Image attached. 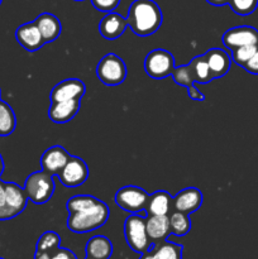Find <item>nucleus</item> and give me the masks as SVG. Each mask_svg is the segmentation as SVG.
Listing matches in <instances>:
<instances>
[{
	"label": "nucleus",
	"mask_w": 258,
	"mask_h": 259,
	"mask_svg": "<svg viewBox=\"0 0 258 259\" xmlns=\"http://www.w3.org/2000/svg\"><path fill=\"white\" fill-rule=\"evenodd\" d=\"M163 20L161 8L153 0H134L128 10V22L132 32L141 37H147L159 29Z\"/></svg>",
	"instance_id": "1"
},
{
	"label": "nucleus",
	"mask_w": 258,
	"mask_h": 259,
	"mask_svg": "<svg viewBox=\"0 0 258 259\" xmlns=\"http://www.w3.org/2000/svg\"><path fill=\"white\" fill-rule=\"evenodd\" d=\"M109 215H110L109 207L100 200L90 209L71 212L67 219V228L71 232L78 234L94 232L105 224L106 220L109 219Z\"/></svg>",
	"instance_id": "2"
},
{
	"label": "nucleus",
	"mask_w": 258,
	"mask_h": 259,
	"mask_svg": "<svg viewBox=\"0 0 258 259\" xmlns=\"http://www.w3.org/2000/svg\"><path fill=\"white\" fill-rule=\"evenodd\" d=\"M24 191L28 200L37 205L50 201L55 192V181L52 175L45 171L33 172L27 177L24 184Z\"/></svg>",
	"instance_id": "3"
},
{
	"label": "nucleus",
	"mask_w": 258,
	"mask_h": 259,
	"mask_svg": "<svg viewBox=\"0 0 258 259\" xmlns=\"http://www.w3.org/2000/svg\"><path fill=\"white\" fill-rule=\"evenodd\" d=\"M124 237L129 247L137 253L148 252L152 242L147 234L146 218L139 214L129 215L124 223Z\"/></svg>",
	"instance_id": "4"
},
{
	"label": "nucleus",
	"mask_w": 258,
	"mask_h": 259,
	"mask_svg": "<svg viewBox=\"0 0 258 259\" xmlns=\"http://www.w3.org/2000/svg\"><path fill=\"white\" fill-rule=\"evenodd\" d=\"M96 76L105 85H119L124 82L126 77V66L115 53H108L99 61L96 66Z\"/></svg>",
	"instance_id": "5"
},
{
	"label": "nucleus",
	"mask_w": 258,
	"mask_h": 259,
	"mask_svg": "<svg viewBox=\"0 0 258 259\" xmlns=\"http://www.w3.org/2000/svg\"><path fill=\"white\" fill-rule=\"evenodd\" d=\"M175 70V58L166 50H153L146 56L144 71L154 80H162L172 75Z\"/></svg>",
	"instance_id": "6"
},
{
	"label": "nucleus",
	"mask_w": 258,
	"mask_h": 259,
	"mask_svg": "<svg viewBox=\"0 0 258 259\" xmlns=\"http://www.w3.org/2000/svg\"><path fill=\"white\" fill-rule=\"evenodd\" d=\"M149 195L138 186H124L115 194V204L124 211L138 214L144 211Z\"/></svg>",
	"instance_id": "7"
},
{
	"label": "nucleus",
	"mask_w": 258,
	"mask_h": 259,
	"mask_svg": "<svg viewBox=\"0 0 258 259\" xmlns=\"http://www.w3.org/2000/svg\"><path fill=\"white\" fill-rule=\"evenodd\" d=\"M60 181L66 187H77L85 184L89 177L88 164L80 157H73L68 159L61 172L58 174Z\"/></svg>",
	"instance_id": "8"
},
{
	"label": "nucleus",
	"mask_w": 258,
	"mask_h": 259,
	"mask_svg": "<svg viewBox=\"0 0 258 259\" xmlns=\"http://www.w3.org/2000/svg\"><path fill=\"white\" fill-rule=\"evenodd\" d=\"M223 43L230 51L243 46L258 45V30L250 25H239L228 29L223 34Z\"/></svg>",
	"instance_id": "9"
},
{
	"label": "nucleus",
	"mask_w": 258,
	"mask_h": 259,
	"mask_svg": "<svg viewBox=\"0 0 258 259\" xmlns=\"http://www.w3.org/2000/svg\"><path fill=\"white\" fill-rule=\"evenodd\" d=\"M86 86L78 78H67L58 82L51 91V103L67 100H81L85 95Z\"/></svg>",
	"instance_id": "10"
},
{
	"label": "nucleus",
	"mask_w": 258,
	"mask_h": 259,
	"mask_svg": "<svg viewBox=\"0 0 258 259\" xmlns=\"http://www.w3.org/2000/svg\"><path fill=\"white\" fill-rule=\"evenodd\" d=\"M202 200H204V197H202L201 191L199 189L187 187V189L181 190L174 197L172 207H174V211L185 212V214L190 215L200 209V206L202 205Z\"/></svg>",
	"instance_id": "11"
},
{
	"label": "nucleus",
	"mask_w": 258,
	"mask_h": 259,
	"mask_svg": "<svg viewBox=\"0 0 258 259\" xmlns=\"http://www.w3.org/2000/svg\"><path fill=\"white\" fill-rule=\"evenodd\" d=\"M71 158V154L66 151L63 147L61 146H53L48 148L45 153L42 154L40 158V166H42V171L47 172V174L57 175L61 172V169L65 167L68 159Z\"/></svg>",
	"instance_id": "12"
},
{
	"label": "nucleus",
	"mask_w": 258,
	"mask_h": 259,
	"mask_svg": "<svg viewBox=\"0 0 258 259\" xmlns=\"http://www.w3.org/2000/svg\"><path fill=\"white\" fill-rule=\"evenodd\" d=\"M15 38H17L18 43L28 52L38 51L45 45L42 34H40L39 29H38L34 22L25 23V24L20 25L15 30Z\"/></svg>",
	"instance_id": "13"
},
{
	"label": "nucleus",
	"mask_w": 258,
	"mask_h": 259,
	"mask_svg": "<svg viewBox=\"0 0 258 259\" xmlns=\"http://www.w3.org/2000/svg\"><path fill=\"white\" fill-rule=\"evenodd\" d=\"M128 27L126 18H123L115 12L106 13L99 23V32L105 39L114 40L120 37Z\"/></svg>",
	"instance_id": "14"
},
{
	"label": "nucleus",
	"mask_w": 258,
	"mask_h": 259,
	"mask_svg": "<svg viewBox=\"0 0 258 259\" xmlns=\"http://www.w3.org/2000/svg\"><path fill=\"white\" fill-rule=\"evenodd\" d=\"M205 60L209 65L210 71H211L212 78H220L228 73L230 70V63L232 58L222 48H211L205 53Z\"/></svg>",
	"instance_id": "15"
},
{
	"label": "nucleus",
	"mask_w": 258,
	"mask_h": 259,
	"mask_svg": "<svg viewBox=\"0 0 258 259\" xmlns=\"http://www.w3.org/2000/svg\"><path fill=\"white\" fill-rule=\"evenodd\" d=\"M80 100H67L51 103V108L48 110V115L53 123L63 124L72 120L76 114L80 110Z\"/></svg>",
	"instance_id": "16"
},
{
	"label": "nucleus",
	"mask_w": 258,
	"mask_h": 259,
	"mask_svg": "<svg viewBox=\"0 0 258 259\" xmlns=\"http://www.w3.org/2000/svg\"><path fill=\"white\" fill-rule=\"evenodd\" d=\"M146 229L151 242H163L169 234V217L168 215H148L146 219Z\"/></svg>",
	"instance_id": "17"
},
{
	"label": "nucleus",
	"mask_w": 258,
	"mask_h": 259,
	"mask_svg": "<svg viewBox=\"0 0 258 259\" xmlns=\"http://www.w3.org/2000/svg\"><path fill=\"white\" fill-rule=\"evenodd\" d=\"M34 23L39 29L40 34H42L45 43L56 40L62 32V25H61L60 19L51 13H42L35 18Z\"/></svg>",
	"instance_id": "18"
},
{
	"label": "nucleus",
	"mask_w": 258,
	"mask_h": 259,
	"mask_svg": "<svg viewBox=\"0 0 258 259\" xmlns=\"http://www.w3.org/2000/svg\"><path fill=\"white\" fill-rule=\"evenodd\" d=\"M174 197L166 191H157L149 195L144 211L147 215H168L172 209Z\"/></svg>",
	"instance_id": "19"
},
{
	"label": "nucleus",
	"mask_w": 258,
	"mask_h": 259,
	"mask_svg": "<svg viewBox=\"0 0 258 259\" xmlns=\"http://www.w3.org/2000/svg\"><path fill=\"white\" fill-rule=\"evenodd\" d=\"M86 257L94 259H109L113 254V244L103 235L93 237L86 244Z\"/></svg>",
	"instance_id": "20"
},
{
	"label": "nucleus",
	"mask_w": 258,
	"mask_h": 259,
	"mask_svg": "<svg viewBox=\"0 0 258 259\" xmlns=\"http://www.w3.org/2000/svg\"><path fill=\"white\" fill-rule=\"evenodd\" d=\"M27 201L28 197L24 189L13 182L5 184V205L7 206L20 214L27 206Z\"/></svg>",
	"instance_id": "21"
},
{
	"label": "nucleus",
	"mask_w": 258,
	"mask_h": 259,
	"mask_svg": "<svg viewBox=\"0 0 258 259\" xmlns=\"http://www.w3.org/2000/svg\"><path fill=\"white\" fill-rule=\"evenodd\" d=\"M189 65L190 67H191L195 82L207 83L211 80H214L211 75V71H210L209 65H207L204 55L196 56L195 58H192V61L189 63Z\"/></svg>",
	"instance_id": "22"
},
{
	"label": "nucleus",
	"mask_w": 258,
	"mask_h": 259,
	"mask_svg": "<svg viewBox=\"0 0 258 259\" xmlns=\"http://www.w3.org/2000/svg\"><path fill=\"white\" fill-rule=\"evenodd\" d=\"M17 126V118L7 103L0 100V137H8L15 131Z\"/></svg>",
	"instance_id": "23"
},
{
	"label": "nucleus",
	"mask_w": 258,
	"mask_h": 259,
	"mask_svg": "<svg viewBox=\"0 0 258 259\" xmlns=\"http://www.w3.org/2000/svg\"><path fill=\"white\" fill-rule=\"evenodd\" d=\"M154 259H182V245L172 242H161L152 250Z\"/></svg>",
	"instance_id": "24"
},
{
	"label": "nucleus",
	"mask_w": 258,
	"mask_h": 259,
	"mask_svg": "<svg viewBox=\"0 0 258 259\" xmlns=\"http://www.w3.org/2000/svg\"><path fill=\"white\" fill-rule=\"evenodd\" d=\"M169 228H171V234L176 237H184L191 229V222H190L189 215L185 212L174 211L169 215Z\"/></svg>",
	"instance_id": "25"
},
{
	"label": "nucleus",
	"mask_w": 258,
	"mask_h": 259,
	"mask_svg": "<svg viewBox=\"0 0 258 259\" xmlns=\"http://www.w3.org/2000/svg\"><path fill=\"white\" fill-rule=\"evenodd\" d=\"M100 200L96 197L90 196V195H76V196L71 197L66 204V209L70 212H78L83 211L86 209H90L94 205H96Z\"/></svg>",
	"instance_id": "26"
},
{
	"label": "nucleus",
	"mask_w": 258,
	"mask_h": 259,
	"mask_svg": "<svg viewBox=\"0 0 258 259\" xmlns=\"http://www.w3.org/2000/svg\"><path fill=\"white\" fill-rule=\"evenodd\" d=\"M61 238L57 233L55 232H46L45 234L40 235L37 242V250L35 252H45L52 253L57 248H60Z\"/></svg>",
	"instance_id": "27"
},
{
	"label": "nucleus",
	"mask_w": 258,
	"mask_h": 259,
	"mask_svg": "<svg viewBox=\"0 0 258 259\" xmlns=\"http://www.w3.org/2000/svg\"><path fill=\"white\" fill-rule=\"evenodd\" d=\"M172 77L174 81L180 86H184V88H189L190 85L195 83L194 75H192V71L190 65H184L180 66V67H175L174 72H172Z\"/></svg>",
	"instance_id": "28"
},
{
	"label": "nucleus",
	"mask_w": 258,
	"mask_h": 259,
	"mask_svg": "<svg viewBox=\"0 0 258 259\" xmlns=\"http://www.w3.org/2000/svg\"><path fill=\"white\" fill-rule=\"evenodd\" d=\"M228 5L238 15H249L257 9L258 0H229Z\"/></svg>",
	"instance_id": "29"
},
{
	"label": "nucleus",
	"mask_w": 258,
	"mask_h": 259,
	"mask_svg": "<svg viewBox=\"0 0 258 259\" xmlns=\"http://www.w3.org/2000/svg\"><path fill=\"white\" fill-rule=\"evenodd\" d=\"M257 46H243V47H238L232 50V60L237 63L238 66L244 67L245 63L252 58L254 52L257 51Z\"/></svg>",
	"instance_id": "30"
},
{
	"label": "nucleus",
	"mask_w": 258,
	"mask_h": 259,
	"mask_svg": "<svg viewBox=\"0 0 258 259\" xmlns=\"http://www.w3.org/2000/svg\"><path fill=\"white\" fill-rule=\"evenodd\" d=\"M91 4L99 12L110 13L118 8V5L120 4V0H91Z\"/></svg>",
	"instance_id": "31"
},
{
	"label": "nucleus",
	"mask_w": 258,
	"mask_h": 259,
	"mask_svg": "<svg viewBox=\"0 0 258 259\" xmlns=\"http://www.w3.org/2000/svg\"><path fill=\"white\" fill-rule=\"evenodd\" d=\"M243 68H244L247 72L253 73V75H258V48L254 52V55L252 56V58L245 63Z\"/></svg>",
	"instance_id": "32"
},
{
	"label": "nucleus",
	"mask_w": 258,
	"mask_h": 259,
	"mask_svg": "<svg viewBox=\"0 0 258 259\" xmlns=\"http://www.w3.org/2000/svg\"><path fill=\"white\" fill-rule=\"evenodd\" d=\"M51 259H76V257L71 250L57 248V249L51 253Z\"/></svg>",
	"instance_id": "33"
},
{
	"label": "nucleus",
	"mask_w": 258,
	"mask_h": 259,
	"mask_svg": "<svg viewBox=\"0 0 258 259\" xmlns=\"http://www.w3.org/2000/svg\"><path fill=\"white\" fill-rule=\"evenodd\" d=\"M18 214L17 211H14L13 209H10L9 206H7V205H2L0 206V222H3V220H10L13 219V218H15Z\"/></svg>",
	"instance_id": "34"
},
{
	"label": "nucleus",
	"mask_w": 258,
	"mask_h": 259,
	"mask_svg": "<svg viewBox=\"0 0 258 259\" xmlns=\"http://www.w3.org/2000/svg\"><path fill=\"white\" fill-rule=\"evenodd\" d=\"M187 89V94H189L190 99H192V100H196V101H202L205 100V96L204 94L200 93L199 90L196 89V86H195V83H192V85H190Z\"/></svg>",
	"instance_id": "35"
},
{
	"label": "nucleus",
	"mask_w": 258,
	"mask_h": 259,
	"mask_svg": "<svg viewBox=\"0 0 258 259\" xmlns=\"http://www.w3.org/2000/svg\"><path fill=\"white\" fill-rule=\"evenodd\" d=\"M5 204V184L0 180V206Z\"/></svg>",
	"instance_id": "36"
},
{
	"label": "nucleus",
	"mask_w": 258,
	"mask_h": 259,
	"mask_svg": "<svg viewBox=\"0 0 258 259\" xmlns=\"http://www.w3.org/2000/svg\"><path fill=\"white\" fill-rule=\"evenodd\" d=\"M209 4L215 5V7H222V5H227L229 0H206Z\"/></svg>",
	"instance_id": "37"
},
{
	"label": "nucleus",
	"mask_w": 258,
	"mask_h": 259,
	"mask_svg": "<svg viewBox=\"0 0 258 259\" xmlns=\"http://www.w3.org/2000/svg\"><path fill=\"white\" fill-rule=\"evenodd\" d=\"M34 259H51V253L45 252H35Z\"/></svg>",
	"instance_id": "38"
},
{
	"label": "nucleus",
	"mask_w": 258,
	"mask_h": 259,
	"mask_svg": "<svg viewBox=\"0 0 258 259\" xmlns=\"http://www.w3.org/2000/svg\"><path fill=\"white\" fill-rule=\"evenodd\" d=\"M139 259H154L153 258V254H152V252H146V253H143V254L141 255V258Z\"/></svg>",
	"instance_id": "39"
},
{
	"label": "nucleus",
	"mask_w": 258,
	"mask_h": 259,
	"mask_svg": "<svg viewBox=\"0 0 258 259\" xmlns=\"http://www.w3.org/2000/svg\"><path fill=\"white\" fill-rule=\"evenodd\" d=\"M3 172H4V161H3V157L0 154V176H2Z\"/></svg>",
	"instance_id": "40"
},
{
	"label": "nucleus",
	"mask_w": 258,
	"mask_h": 259,
	"mask_svg": "<svg viewBox=\"0 0 258 259\" xmlns=\"http://www.w3.org/2000/svg\"><path fill=\"white\" fill-rule=\"evenodd\" d=\"M86 259H94V258H90V257H86Z\"/></svg>",
	"instance_id": "41"
},
{
	"label": "nucleus",
	"mask_w": 258,
	"mask_h": 259,
	"mask_svg": "<svg viewBox=\"0 0 258 259\" xmlns=\"http://www.w3.org/2000/svg\"><path fill=\"white\" fill-rule=\"evenodd\" d=\"M75 2H82V0H75Z\"/></svg>",
	"instance_id": "42"
},
{
	"label": "nucleus",
	"mask_w": 258,
	"mask_h": 259,
	"mask_svg": "<svg viewBox=\"0 0 258 259\" xmlns=\"http://www.w3.org/2000/svg\"><path fill=\"white\" fill-rule=\"evenodd\" d=\"M2 2H3V0H0V4H2Z\"/></svg>",
	"instance_id": "43"
},
{
	"label": "nucleus",
	"mask_w": 258,
	"mask_h": 259,
	"mask_svg": "<svg viewBox=\"0 0 258 259\" xmlns=\"http://www.w3.org/2000/svg\"><path fill=\"white\" fill-rule=\"evenodd\" d=\"M0 259H4V258H0Z\"/></svg>",
	"instance_id": "44"
}]
</instances>
